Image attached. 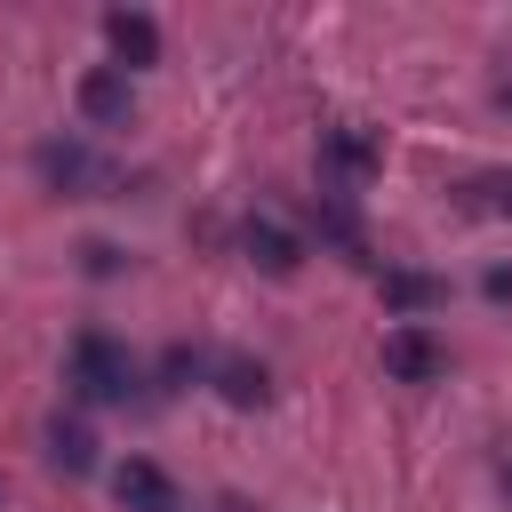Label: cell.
<instances>
[{
    "mask_svg": "<svg viewBox=\"0 0 512 512\" xmlns=\"http://www.w3.org/2000/svg\"><path fill=\"white\" fill-rule=\"evenodd\" d=\"M32 168H40V184L64 192V200H112V192H120V168H112L88 136H40V144H32Z\"/></svg>",
    "mask_w": 512,
    "mask_h": 512,
    "instance_id": "6da1fadb",
    "label": "cell"
},
{
    "mask_svg": "<svg viewBox=\"0 0 512 512\" xmlns=\"http://www.w3.org/2000/svg\"><path fill=\"white\" fill-rule=\"evenodd\" d=\"M72 392L80 400H128L136 392V352L104 328H80L72 336Z\"/></svg>",
    "mask_w": 512,
    "mask_h": 512,
    "instance_id": "7a4b0ae2",
    "label": "cell"
},
{
    "mask_svg": "<svg viewBox=\"0 0 512 512\" xmlns=\"http://www.w3.org/2000/svg\"><path fill=\"white\" fill-rule=\"evenodd\" d=\"M384 376H400V384H440V376H448V344H440L424 320H400V328H384Z\"/></svg>",
    "mask_w": 512,
    "mask_h": 512,
    "instance_id": "3957f363",
    "label": "cell"
},
{
    "mask_svg": "<svg viewBox=\"0 0 512 512\" xmlns=\"http://www.w3.org/2000/svg\"><path fill=\"white\" fill-rule=\"evenodd\" d=\"M240 256H248L256 272H272V280H296V264H304V240H296L280 216H264V208H256V216L240 224Z\"/></svg>",
    "mask_w": 512,
    "mask_h": 512,
    "instance_id": "277c9868",
    "label": "cell"
},
{
    "mask_svg": "<svg viewBox=\"0 0 512 512\" xmlns=\"http://www.w3.org/2000/svg\"><path fill=\"white\" fill-rule=\"evenodd\" d=\"M112 496H120V512H184V488H176L152 456H128V464L112 472Z\"/></svg>",
    "mask_w": 512,
    "mask_h": 512,
    "instance_id": "5b68a950",
    "label": "cell"
},
{
    "mask_svg": "<svg viewBox=\"0 0 512 512\" xmlns=\"http://www.w3.org/2000/svg\"><path fill=\"white\" fill-rule=\"evenodd\" d=\"M104 40H112L120 72H144V64H160V24H152L144 8H112V16H104Z\"/></svg>",
    "mask_w": 512,
    "mask_h": 512,
    "instance_id": "8992f818",
    "label": "cell"
},
{
    "mask_svg": "<svg viewBox=\"0 0 512 512\" xmlns=\"http://www.w3.org/2000/svg\"><path fill=\"white\" fill-rule=\"evenodd\" d=\"M312 224H320V240H328V248H344L352 264H368V232H360V216H352V192H344V184H320Z\"/></svg>",
    "mask_w": 512,
    "mask_h": 512,
    "instance_id": "52a82bcc",
    "label": "cell"
},
{
    "mask_svg": "<svg viewBox=\"0 0 512 512\" xmlns=\"http://www.w3.org/2000/svg\"><path fill=\"white\" fill-rule=\"evenodd\" d=\"M376 296H384L400 320H416V312H440V304H448V280L408 272V264H384V272H376Z\"/></svg>",
    "mask_w": 512,
    "mask_h": 512,
    "instance_id": "ba28073f",
    "label": "cell"
},
{
    "mask_svg": "<svg viewBox=\"0 0 512 512\" xmlns=\"http://www.w3.org/2000/svg\"><path fill=\"white\" fill-rule=\"evenodd\" d=\"M80 112H88L96 128H120V120H128V72H120V64H96V72L80 80Z\"/></svg>",
    "mask_w": 512,
    "mask_h": 512,
    "instance_id": "9c48e42d",
    "label": "cell"
},
{
    "mask_svg": "<svg viewBox=\"0 0 512 512\" xmlns=\"http://www.w3.org/2000/svg\"><path fill=\"white\" fill-rule=\"evenodd\" d=\"M40 440H48V464H56V472H72V480H80V472H96V440H88V424H80V416H48V432H40Z\"/></svg>",
    "mask_w": 512,
    "mask_h": 512,
    "instance_id": "30bf717a",
    "label": "cell"
},
{
    "mask_svg": "<svg viewBox=\"0 0 512 512\" xmlns=\"http://www.w3.org/2000/svg\"><path fill=\"white\" fill-rule=\"evenodd\" d=\"M320 160L344 176V184H360V176H376V144L360 136V128H320Z\"/></svg>",
    "mask_w": 512,
    "mask_h": 512,
    "instance_id": "8fae6325",
    "label": "cell"
},
{
    "mask_svg": "<svg viewBox=\"0 0 512 512\" xmlns=\"http://www.w3.org/2000/svg\"><path fill=\"white\" fill-rule=\"evenodd\" d=\"M208 376H216V392H224L232 408H264V392H272V384H264V368H256V360H240V352H232V360H216Z\"/></svg>",
    "mask_w": 512,
    "mask_h": 512,
    "instance_id": "7c38bea8",
    "label": "cell"
},
{
    "mask_svg": "<svg viewBox=\"0 0 512 512\" xmlns=\"http://www.w3.org/2000/svg\"><path fill=\"white\" fill-rule=\"evenodd\" d=\"M464 192H472V208H488V216H512V168H488V176H472Z\"/></svg>",
    "mask_w": 512,
    "mask_h": 512,
    "instance_id": "4fadbf2b",
    "label": "cell"
},
{
    "mask_svg": "<svg viewBox=\"0 0 512 512\" xmlns=\"http://www.w3.org/2000/svg\"><path fill=\"white\" fill-rule=\"evenodd\" d=\"M80 256H88V272H96V280H104V272H120V248H112V240H88Z\"/></svg>",
    "mask_w": 512,
    "mask_h": 512,
    "instance_id": "5bb4252c",
    "label": "cell"
},
{
    "mask_svg": "<svg viewBox=\"0 0 512 512\" xmlns=\"http://www.w3.org/2000/svg\"><path fill=\"white\" fill-rule=\"evenodd\" d=\"M480 288H488V304H512V264H488Z\"/></svg>",
    "mask_w": 512,
    "mask_h": 512,
    "instance_id": "9a60e30c",
    "label": "cell"
},
{
    "mask_svg": "<svg viewBox=\"0 0 512 512\" xmlns=\"http://www.w3.org/2000/svg\"><path fill=\"white\" fill-rule=\"evenodd\" d=\"M496 112H512V80H496Z\"/></svg>",
    "mask_w": 512,
    "mask_h": 512,
    "instance_id": "2e32d148",
    "label": "cell"
}]
</instances>
